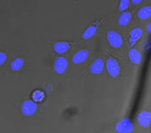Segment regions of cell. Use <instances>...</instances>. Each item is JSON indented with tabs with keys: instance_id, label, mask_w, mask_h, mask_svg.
<instances>
[{
	"instance_id": "6da1fadb",
	"label": "cell",
	"mask_w": 151,
	"mask_h": 133,
	"mask_svg": "<svg viewBox=\"0 0 151 133\" xmlns=\"http://www.w3.org/2000/svg\"><path fill=\"white\" fill-rule=\"evenodd\" d=\"M133 130L134 125L129 118L122 119L115 126V131L117 133H131Z\"/></svg>"
},
{
	"instance_id": "7a4b0ae2",
	"label": "cell",
	"mask_w": 151,
	"mask_h": 133,
	"mask_svg": "<svg viewBox=\"0 0 151 133\" xmlns=\"http://www.w3.org/2000/svg\"><path fill=\"white\" fill-rule=\"evenodd\" d=\"M105 67L109 74L113 77L116 78L120 75V66L118 62L113 58H109L105 63Z\"/></svg>"
},
{
	"instance_id": "3957f363",
	"label": "cell",
	"mask_w": 151,
	"mask_h": 133,
	"mask_svg": "<svg viewBox=\"0 0 151 133\" xmlns=\"http://www.w3.org/2000/svg\"><path fill=\"white\" fill-rule=\"evenodd\" d=\"M107 40L110 46L114 48H120L123 44L122 35L114 31H109L107 32Z\"/></svg>"
},
{
	"instance_id": "277c9868",
	"label": "cell",
	"mask_w": 151,
	"mask_h": 133,
	"mask_svg": "<svg viewBox=\"0 0 151 133\" xmlns=\"http://www.w3.org/2000/svg\"><path fill=\"white\" fill-rule=\"evenodd\" d=\"M38 109V105L34 100H26L23 103L21 111L27 116H33Z\"/></svg>"
},
{
	"instance_id": "5b68a950",
	"label": "cell",
	"mask_w": 151,
	"mask_h": 133,
	"mask_svg": "<svg viewBox=\"0 0 151 133\" xmlns=\"http://www.w3.org/2000/svg\"><path fill=\"white\" fill-rule=\"evenodd\" d=\"M68 66V61L64 56H59L54 63V70L57 74H63Z\"/></svg>"
},
{
	"instance_id": "8992f818",
	"label": "cell",
	"mask_w": 151,
	"mask_h": 133,
	"mask_svg": "<svg viewBox=\"0 0 151 133\" xmlns=\"http://www.w3.org/2000/svg\"><path fill=\"white\" fill-rule=\"evenodd\" d=\"M137 122L142 127H149L151 124V112H142L137 116Z\"/></svg>"
},
{
	"instance_id": "52a82bcc",
	"label": "cell",
	"mask_w": 151,
	"mask_h": 133,
	"mask_svg": "<svg viewBox=\"0 0 151 133\" xmlns=\"http://www.w3.org/2000/svg\"><path fill=\"white\" fill-rule=\"evenodd\" d=\"M88 55H89V53L87 50H80L77 52H76L75 55H73V62L75 64H82L87 60Z\"/></svg>"
},
{
	"instance_id": "ba28073f",
	"label": "cell",
	"mask_w": 151,
	"mask_h": 133,
	"mask_svg": "<svg viewBox=\"0 0 151 133\" xmlns=\"http://www.w3.org/2000/svg\"><path fill=\"white\" fill-rule=\"evenodd\" d=\"M128 55L129 58V60L131 61L132 64H136V65L141 64L142 57V54L140 53V51L137 49H136V48H131L129 51Z\"/></svg>"
},
{
	"instance_id": "9c48e42d",
	"label": "cell",
	"mask_w": 151,
	"mask_h": 133,
	"mask_svg": "<svg viewBox=\"0 0 151 133\" xmlns=\"http://www.w3.org/2000/svg\"><path fill=\"white\" fill-rule=\"evenodd\" d=\"M143 35V31L141 27H135L129 33V44L134 45L139 40Z\"/></svg>"
},
{
	"instance_id": "30bf717a",
	"label": "cell",
	"mask_w": 151,
	"mask_h": 133,
	"mask_svg": "<svg viewBox=\"0 0 151 133\" xmlns=\"http://www.w3.org/2000/svg\"><path fill=\"white\" fill-rule=\"evenodd\" d=\"M97 28H98V23H93L90 26H88L87 28L84 30V31L82 33V39L86 40V39H88L94 36V35L97 31Z\"/></svg>"
},
{
	"instance_id": "8fae6325",
	"label": "cell",
	"mask_w": 151,
	"mask_h": 133,
	"mask_svg": "<svg viewBox=\"0 0 151 133\" xmlns=\"http://www.w3.org/2000/svg\"><path fill=\"white\" fill-rule=\"evenodd\" d=\"M104 70V62L101 59H96L94 60L90 67L91 73L94 75H99L103 72Z\"/></svg>"
},
{
	"instance_id": "7c38bea8",
	"label": "cell",
	"mask_w": 151,
	"mask_h": 133,
	"mask_svg": "<svg viewBox=\"0 0 151 133\" xmlns=\"http://www.w3.org/2000/svg\"><path fill=\"white\" fill-rule=\"evenodd\" d=\"M54 51L58 54H64L70 48V44L68 42H56L53 46Z\"/></svg>"
},
{
	"instance_id": "4fadbf2b",
	"label": "cell",
	"mask_w": 151,
	"mask_h": 133,
	"mask_svg": "<svg viewBox=\"0 0 151 133\" xmlns=\"http://www.w3.org/2000/svg\"><path fill=\"white\" fill-rule=\"evenodd\" d=\"M137 17L140 19L145 20L151 17V6H145L141 8L137 12Z\"/></svg>"
},
{
	"instance_id": "5bb4252c",
	"label": "cell",
	"mask_w": 151,
	"mask_h": 133,
	"mask_svg": "<svg viewBox=\"0 0 151 133\" xmlns=\"http://www.w3.org/2000/svg\"><path fill=\"white\" fill-rule=\"evenodd\" d=\"M131 17H132V15H131L130 12H123L118 19V23L121 26H126L130 22Z\"/></svg>"
},
{
	"instance_id": "9a60e30c",
	"label": "cell",
	"mask_w": 151,
	"mask_h": 133,
	"mask_svg": "<svg viewBox=\"0 0 151 133\" xmlns=\"http://www.w3.org/2000/svg\"><path fill=\"white\" fill-rule=\"evenodd\" d=\"M23 64H24V60L22 58H16L15 59L12 61L11 64V67L14 72H19L23 68Z\"/></svg>"
},
{
	"instance_id": "2e32d148",
	"label": "cell",
	"mask_w": 151,
	"mask_h": 133,
	"mask_svg": "<svg viewBox=\"0 0 151 133\" xmlns=\"http://www.w3.org/2000/svg\"><path fill=\"white\" fill-rule=\"evenodd\" d=\"M44 98H45V95L40 90H36L32 94V99L35 102H42Z\"/></svg>"
},
{
	"instance_id": "e0dca14e",
	"label": "cell",
	"mask_w": 151,
	"mask_h": 133,
	"mask_svg": "<svg viewBox=\"0 0 151 133\" xmlns=\"http://www.w3.org/2000/svg\"><path fill=\"white\" fill-rule=\"evenodd\" d=\"M129 3H130L129 0H120L119 6H118L120 11H124L126 9H128L129 6Z\"/></svg>"
},
{
	"instance_id": "ac0fdd59",
	"label": "cell",
	"mask_w": 151,
	"mask_h": 133,
	"mask_svg": "<svg viewBox=\"0 0 151 133\" xmlns=\"http://www.w3.org/2000/svg\"><path fill=\"white\" fill-rule=\"evenodd\" d=\"M6 60V55L4 52H1L0 53V64L3 65L4 62Z\"/></svg>"
},
{
	"instance_id": "d6986e66",
	"label": "cell",
	"mask_w": 151,
	"mask_h": 133,
	"mask_svg": "<svg viewBox=\"0 0 151 133\" xmlns=\"http://www.w3.org/2000/svg\"><path fill=\"white\" fill-rule=\"evenodd\" d=\"M142 1H143V0H131V2L134 3V4H135V5H137V4H139V3H142Z\"/></svg>"
},
{
	"instance_id": "ffe728a7",
	"label": "cell",
	"mask_w": 151,
	"mask_h": 133,
	"mask_svg": "<svg viewBox=\"0 0 151 133\" xmlns=\"http://www.w3.org/2000/svg\"><path fill=\"white\" fill-rule=\"evenodd\" d=\"M147 30H148V31L150 34H151V22L148 24V26H147Z\"/></svg>"
}]
</instances>
